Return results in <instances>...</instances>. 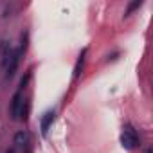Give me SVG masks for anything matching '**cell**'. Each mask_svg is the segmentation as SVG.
Returning a JSON list of instances; mask_svg holds the SVG:
<instances>
[{
	"label": "cell",
	"mask_w": 153,
	"mask_h": 153,
	"mask_svg": "<svg viewBox=\"0 0 153 153\" xmlns=\"http://www.w3.org/2000/svg\"><path fill=\"white\" fill-rule=\"evenodd\" d=\"M121 142H123L124 148H128V149H135V148L140 144V139H139L137 131H135L130 124H126V126L123 128V133H121Z\"/></svg>",
	"instance_id": "6da1fadb"
},
{
	"label": "cell",
	"mask_w": 153,
	"mask_h": 153,
	"mask_svg": "<svg viewBox=\"0 0 153 153\" xmlns=\"http://www.w3.org/2000/svg\"><path fill=\"white\" fill-rule=\"evenodd\" d=\"M20 56H22L20 49H13L11 59H9V63H7V67H6V79H11L13 76L16 74V70H18V63H20Z\"/></svg>",
	"instance_id": "7a4b0ae2"
},
{
	"label": "cell",
	"mask_w": 153,
	"mask_h": 153,
	"mask_svg": "<svg viewBox=\"0 0 153 153\" xmlns=\"http://www.w3.org/2000/svg\"><path fill=\"white\" fill-rule=\"evenodd\" d=\"M20 106H22V94L16 92V94L11 97V103H9V115H11V119H18Z\"/></svg>",
	"instance_id": "3957f363"
},
{
	"label": "cell",
	"mask_w": 153,
	"mask_h": 153,
	"mask_svg": "<svg viewBox=\"0 0 153 153\" xmlns=\"http://www.w3.org/2000/svg\"><path fill=\"white\" fill-rule=\"evenodd\" d=\"M54 110H49V112H45L43 114V117H42V121H40V128H42V135H47L49 133V128H51V124H52V121H54Z\"/></svg>",
	"instance_id": "277c9868"
},
{
	"label": "cell",
	"mask_w": 153,
	"mask_h": 153,
	"mask_svg": "<svg viewBox=\"0 0 153 153\" xmlns=\"http://www.w3.org/2000/svg\"><path fill=\"white\" fill-rule=\"evenodd\" d=\"M15 144L18 146V148H22V149H25V151H29V144H31V137H29V133L27 131H18L16 135H15Z\"/></svg>",
	"instance_id": "5b68a950"
},
{
	"label": "cell",
	"mask_w": 153,
	"mask_h": 153,
	"mask_svg": "<svg viewBox=\"0 0 153 153\" xmlns=\"http://www.w3.org/2000/svg\"><path fill=\"white\" fill-rule=\"evenodd\" d=\"M85 59H87V49H83L81 51V54L78 56V61H76V65H74V79H78L79 76H81V72H83V67H85Z\"/></svg>",
	"instance_id": "8992f818"
},
{
	"label": "cell",
	"mask_w": 153,
	"mask_h": 153,
	"mask_svg": "<svg viewBox=\"0 0 153 153\" xmlns=\"http://www.w3.org/2000/svg\"><path fill=\"white\" fill-rule=\"evenodd\" d=\"M29 110H31V101L29 99H22V106H20V112H18V119L20 121H27Z\"/></svg>",
	"instance_id": "52a82bcc"
},
{
	"label": "cell",
	"mask_w": 153,
	"mask_h": 153,
	"mask_svg": "<svg viewBox=\"0 0 153 153\" xmlns=\"http://www.w3.org/2000/svg\"><path fill=\"white\" fill-rule=\"evenodd\" d=\"M142 6V2H140V0H135V2H131V4H128V7H126V11H124V18L126 16H130L135 9H139Z\"/></svg>",
	"instance_id": "ba28073f"
},
{
	"label": "cell",
	"mask_w": 153,
	"mask_h": 153,
	"mask_svg": "<svg viewBox=\"0 0 153 153\" xmlns=\"http://www.w3.org/2000/svg\"><path fill=\"white\" fill-rule=\"evenodd\" d=\"M27 42H29V33L27 31H24L22 33V36H20V52H25V49H27Z\"/></svg>",
	"instance_id": "9c48e42d"
},
{
	"label": "cell",
	"mask_w": 153,
	"mask_h": 153,
	"mask_svg": "<svg viewBox=\"0 0 153 153\" xmlns=\"http://www.w3.org/2000/svg\"><path fill=\"white\" fill-rule=\"evenodd\" d=\"M31 78H33V70L29 68L27 72H25V76L22 78V81H20V90H24L27 85H29V81H31Z\"/></svg>",
	"instance_id": "30bf717a"
},
{
	"label": "cell",
	"mask_w": 153,
	"mask_h": 153,
	"mask_svg": "<svg viewBox=\"0 0 153 153\" xmlns=\"http://www.w3.org/2000/svg\"><path fill=\"white\" fill-rule=\"evenodd\" d=\"M6 153H16V149H15V148H7Z\"/></svg>",
	"instance_id": "8fae6325"
}]
</instances>
